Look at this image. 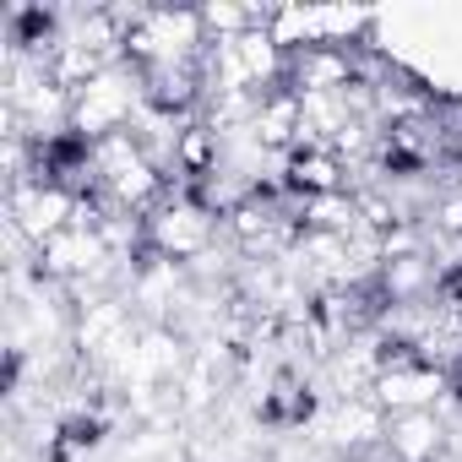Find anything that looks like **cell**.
<instances>
[{"label":"cell","instance_id":"cell-1","mask_svg":"<svg viewBox=\"0 0 462 462\" xmlns=\"http://www.w3.org/2000/svg\"><path fill=\"white\" fill-rule=\"evenodd\" d=\"M343 174H348V169H343L337 147H332V142H316V136H305V142H294V147L283 152L278 185H283V196H289L294 207H305V201H321V196H337V190H348V180H343Z\"/></svg>","mask_w":462,"mask_h":462},{"label":"cell","instance_id":"cell-2","mask_svg":"<svg viewBox=\"0 0 462 462\" xmlns=\"http://www.w3.org/2000/svg\"><path fill=\"white\" fill-rule=\"evenodd\" d=\"M370 392H375V402L386 408V413H424V408H435L446 392H451V375H446V365L440 359H413V365H397V370H381V375H370Z\"/></svg>","mask_w":462,"mask_h":462},{"label":"cell","instance_id":"cell-3","mask_svg":"<svg viewBox=\"0 0 462 462\" xmlns=\"http://www.w3.org/2000/svg\"><path fill=\"white\" fill-rule=\"evenodd\" d=\"M316 413H321V397H316V386L300 381L294 370H283V375L262 392V402H256V424H262V430H305Z\"/></svg>","mask_w":462,"mask_h":462},{"label":"cell","instance_id":"cell-4","mask_svg":"<svg viewBox=\"0 0 462 462\" xmlns=\"http://www.w3.org/2000/svg\"><path fill=\"white\" fill-rule=\"evenodd\" d=\"M6 44H12V55L17 60H50L66 39H60V12L55 6H33V0H28V6H12L6 12Z\"/></svg>","mask_w":462,"mask_h":462},{"label":"cell","instance_id":"cell-5","mask_svg":"<svg viewBox=\"0 0 462 462\" xmlns=\"http://www.w3.org/2000/svg\"><path fill=\"white\" fill-rule=\"evenodd\" d=\"M386 451H392V462H419V457L440 451V424H435V413H430V408H424V413H392V419H386Z\"/></svg>","mask_w":462,"mask_h":462},{"label":"cell","instance_id":"cell-6","mask_svg":"<svg viewBox=\"0 0 462 462\" xmlns=\"http://www.w3.org/2000/svg\"><path fill=\"white\" fill-rule=\"evenodd\" d=\"M60 451H71V457H88V451H98L104 440H109V413H98V408H71V413H60L55 419V435H50Z\"/></svg>","mask_w":462,"mask_h":462},{"label":"cell","instance_id":"cell-7","mask_svg":"<svg viewBox=\"0 0 462 462\" xmlns=\"http://www.w3.org/2000/svg\"><path fill=\"white\" fill-rule=\"evenodd\" d=\"M446 310H462V256L457 262H446L440 273H435V289H430Z\"/></svg>","mask_w":462,"mask_h":462},{"label":"cell","instance_id":"cell-8","mask_svg":"<svg viewBox=\"0 0 462 462\" xmlns=\"http://www.w3.org/2000/svg\"><path fill=\"white\" fill-rule=\"evenodd\" d=\"M23 375H28V348L12 343V348H6V365H0V392L17 397V392H23Z\"/></svg>","mask_w":462,"mask_h":462},{"label":"cell","instance_id":"cell-9","mask_svg":"<svg viewBox=\"0 0 462 462\" xmlns=\"http://www.w3.org/2000/svg\"><path fill=\"white\" fill-rule=\"evenodd\" d=\"M451 397H457V408H462V386H451Z\"/></svg>","mask_w":462,"mask_h":462}]
</instances>
